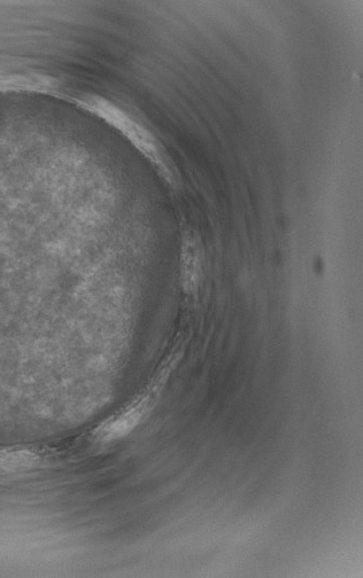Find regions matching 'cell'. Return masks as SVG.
Instances as JSON below:
<instances>
[{
	"mask_svg": "<svg viewBox=\"0 0 363 578\" xmlns=\"http://www.w3.org/2000/svg\"><path fill=\"white\" fill-rule=\"evenodd\" d=\"M183 350L180 343L159 367V370L148 385L137 394L133 400L123 406L117 413L98 425L91 437L98 444H110L125 439L130 433L143 423L156 408L159 398L167 385L177 364L182 357Z\"/></svg>",
	"mask_w": 363,
	"mask_h": 578,
	"instance_id": "cell-1",
	"label": "cell"
},
{
	"mask_svg": "<svg viewBox=\"0 0 363 578\" xmlns=\"http://www.w3.org/2000/svg\"><path fill=\"white\" fill-rule=\"evenodd\" d=\"M38 453L23 449L0 450V475L33 470L41 464Z\"/></svg>",
	"mask_w": 363,
	"mask_h": 578,
	"instance_id": "cell-2",
	"label": "cell"
},
{
	"mask_svg": "<svg viewBox=\"0 0 363 578\" xmlns=\"http://www.w3.org/2000/svg\"><path fill=\"white\" fill-rule=\"evenodd\" d=\"M203 267L202 257L195 245L187 247L185 251L182 271V283L184 291L188 294H196L202 284Z\"/></svg>",
	"mask_w": 363,
	"mask_h": 578,
	"instance_id": "cell-3",
	"label": "cell"
}]
</instances>
